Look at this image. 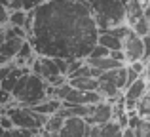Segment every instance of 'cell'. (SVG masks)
<instances>
[{
	"mask_svg": "<svg viewBox=\"0 0 150 137\" xmlns=\"http://www.w3.org/2000/svg\"><path fill=\"white\" fill-rule=\"evenodd\" d=\"M0 126H2L4 130H8V131H11V130L15 128L13 122H11V118H10L8 114H2V116H0Z\"/></svg>",
	"mask_w": 150,
	"mask_h": 137,
	"instance_id": "26",
	"label": "cell"
},
{
	"mask_svg": "<svg viewBox=\"0 0 150 137\" xmlns=\"http://www.w3.org/2000/svg\"><path fill=\"white\" fill-rule=\"evenodd\" d=\"M69 84L76 89H82V92H97V88H99V78H93V76L72 78V80H69Z\"/></svg>",
	"mask_w": 150,
	"mask_h": 137,
	"instance_id": "16",
	"label": "cell"
},
{
	"mask_svg": "<svg viewBox=\"0 0 150 137\" xmlns=\"http://www.w3.org/2000/svg\"><path fill=\"white\" fill-rule=\"evenodd\" d=\"M10 11H17V10H23V2L21 0H10V6H8Z\"/></svg>",
	"mask_w": 150,
	"mask_h": 137,
	"instance_id": "27",
	"label": "cell"
},
{
	"mask_svg": "<svg viewBox=\"0 0 150 137\" xmlns=\"http://www.w3.org/2000/svg\"><path fill=\"white\" fill-rule=\"evenodd\" d=\"M10 23V10L0 4V27H6Z\"/></svg>",
	"mask_w": 150,
	"mask_h": 137,
	"instance_id": "24",
	"label": "cell"
},
{
	"mask_svg": "<svg viewBox=\"0 0 150 137\" xmlns=\"http://www.w3.org/2000/svg\"><path fill=\"white\" fill-rule=\"evenodd\" d=\"M30 72L38 74V76L44 78V80H50V78H53V76H59L61 70H59V67H57V63H55L53 57L38 55L36 59H34V63L30 65ZM63 76H65V74H63Z\"/></svg>",
	"mask_w": 150,
	"mask_h": 137,
	"instance_id": "8",
	"label": "cell"
},
{
	"mask_svg": "<svg viewBox=\"0 0 150 137\" xmlns=\"http://www.w3.org/2000/svg\"><path fill=\"white\" fill-rule=\"evenodd\" d=\"M93 19L101 31L125 25V2L122 0H88Z\"/></svg>",
	"mask_w": 150,
	"mask_h": 137,
	"instance_id": "3",
	"label": "cell"
},
{
	"mask_svg": "<svg viewBox=\"0 0 150 137\" xmlns=\"http://www.w3.org/2000/svg\"><path fill=\"white\" fill-rule=\"evenodd\" d=\"M6 114L11 118L15 128H27V130H34V131L44 130L46 122H48V116L33 111L30 107H23V105H17V103L8 105Z\"/></svg>",
	"mask_w": 150,
	"mask_h": 137,
	"instance_id": "4",
	"label": "cell"
},
{
	"mask_svg": "<svg viewBox=\"0 0 150 137\" xmlns=\"http://www.w3.org/2000/svg\"><path fill=\"white\" fill-rule=\"evenodd\" d=\"M63 124H65V118H63V116L51 114V116H48V122H46L44 130L50 131V133H59V130L63 128Z\"/></svg>",
	"mask_w": 150,
	"mask_h": 137,
	"instance_id": "18",
	"label": "cell"
},
{
	"mask_svg": "<svg viewBox=\"0 0 150 137\" xmlns=\"http://www.w3.org/2000/svg\"><path fill=\"white\" fill-rule=\"evenodd\" d=\"M13 101V95H11V92H6V89L0 88V105H4V107H8V105Z\"/></svg>",
	"mask_w": 150,
	"mask_h": 137,
	"instance_id": "25",
	"label": "cell"
},
{
	"mask_svg": "<svg viewBox=\"0 0 150 137\" xmlns=\"http://www.w3.org/2000/svg\"><path fill=\"white\" fill-rule=\"evenodd\" d=\"M124 55H125V65H131L135 61H144V42L139 34L131 33L124 38Z\"/></svg>",
	"mask_w": 150,
	"mask_h": 137,
	"instance_id": "6",
	"label": "cell"
},
{
	"mask_svg": "<svg viewBox=\"0 0 150 137\" xmlns=\"http://www.w3.org/2000/svg\"><path fill=\"white\" fill-rule=\"evenodd\" d=\"M27 40L36 55L86 59L97 46L99 27L88 0H48L33 10Z\"/></svg>",
	"mask_w": 150,
	"mask_h": 137,
	"instance_id": "1",
	"label": "cell"
},
{
	"mask_svg": "<svg viewBox=\"0 0 150 137\" xmlns=\"http://www.w3.org/2000/svg\"><path fill=\"white\" fill-rule=\"evenodd\" d=\"M11 95H13V101L17 105L34 107V105L48 99V82L29 70L17 80Z\"/></svg>",
	"mask_w": 150,
	"mask_h": 137,
	"instance_id": "2",
	"label": "cell"
},
{
	"mask_svg": "<svg viewBox=\"0 0 150 137\" xmlns=\"http://www.w3.org/2000/svg\"><path fill=\"white\" fill-rule=\"evenodd\" d=\"M122 2H125V4H127V2H129V0H122Z\"/></svg>",
	"mask_w": 150,
	"mask_h": 137,
	"instance_id": "32",
	"label": "cell"
},
{
	"mask_svg": "<svg viewBox=\"0 0 150 137\" xmlns=\"http://www.w3.org/2000/svg\"><path fill=\"white\" fill-rule=\"evenodd\" d=\"M86 63L89 65V67L101 70V72H106V70H114V69H120V67H125L124 63H120V61L112 59V57H99V59H86Z\"/></svg>",
	"mask_w": 150,
	"mask_h": 137,
	"instance_id": "14",
	"label": "cell"
},
{
	"mask_svg": "<svg viewBox=\"0 0 150 137\" xmlns=\"http://www.w3.org/2000/svg\"><path fill=\"white\" fill-rule=\"evenodd\" d=\"M97 44H101V46H105V48H108L110 52L124 50V40H122V38H118L116 34H112L110 31H101Z\"/></svg>",
	"mask_w": 150,
	"mask_h": 137,
	"instance_id": "15",
	"label": "cell"
},
{
	"mask_svg": "<svg viewBox=\"0 0 150 137\" xmlns=\"http://www.w3.org/2000/svg\"><path fill=\"white\" fill-rule=\"evenodd\" d=\"M61 107H63L61 99H57V97H48L46 101H42V103L34 105V107H30V109L40 112V114H44V116H51V114H57Z\"/></svg>",
	"mask_w": 150,
	"mask_h": 137,
	"instance_id": "13",
	"label": "cell"
},
{
	"mask_svg": "<svg viewBox=\"0 0 150 137\" xmlns=\"http://www.w3.org/2000/svg\"><path fill=\"white\" fill-rule=\"evenodd\" d=\"M4 33V27H0V34H2Z\"/></svg>",
	"mask_w": 150,
	"mask_h": 137,
	"instance_id": "31",
	"label": "cell"
},
{
	"mask_svg": "<svg viewBox=\"0 0 150 137\" xmlns=\"http://www.w3.org/2000/svg\"><path fill=\"white\" fill-rule=\"evenodd\" d=\"M144 76H146L148 84H150V63H146V70H144Z\"/></svg>",
	"mask_w": 150,
	"mask_h": 137,
	"instance_id": "29",
	"label": "cell"
},
{
	"mask_svg": "<svg viewBox=\"0 0 150 137\" xmlns=\"http://www.w3.org/2000/svg\"><path fill=\"white\" fill-rule=\"evenodd\" d=\"M25 40L27 38H10V40H6L0 46V67L15 61V57H17L21 46L25 44Z\"/></svg>",
	"mask_w": 150,
	"mask_h": 137,
	"instance_id": "11",
	"label": "cell"
},
{
	"mask_svg": "<svg viewBox=\"0 0 150 137\" xmlns=\"http://www.w3.org/2000/svg\"><path fill=\"white\" fill-rule=\"evenodd\" d=\"M6 131H8V130H4V128L0 126V137H4V133H6Z\"/></svg>",
	"mask_w": 150,
	"mask_h": 137,
	"instance_id": "30",
	"label": "cell"
},
{
	"mask_svg": "<svg viewBox=\"0 0 150 137\" xmlns=\"http://www.w3.org/2000/svg\"><path fill=\"white\" fill-rule=\"evenodd\" d=\"M101 101H105V99L101 97L99 92H82V89L70 88V92L67 93L63 103H67V105H97Z\"/></svg>",
	"mask_w": 150,
	"mask_h": 137,
	"instance_id": "9",
	"label": "cell"
},
{
	"mask_svg": "<svg viewBox=\"0 0 150 137\" xmlns=\"http://www.w3.org/2000/svg\"><path fill=\"white\" fill-rule=\"evenodd\" d=\"M89 124L80 116H70L65 118V124L59 130V137H86L88 135Z\"/></svg>",
	"mask_w": 150,
	"mask_h": 137,
	"instance_id": "10",
	"label": "cell"
},
{
	"mask_svg": "<svg viewBox=\"0 0 150 137\" xmlns=\"http://www.w3.org/2000/svg\"><path fill=\"white\" fill-rule=\"evenodd\" d=\"M137 114H139L143 120L150 122V89L143 95V99L137 103Z\"/></svg>",
	"mask_w": 150,
	"mask_h": 137,
	"instance_id": "17",
	"label": "cell"
},
{
	"mask_svg": "<svg viewBox=\"0 0 150 137\" xmlns=\"http://www.w3.org/2000/svg\"><path fill=\"white\" fill-rule=\"evenodd\" d=\"M114 120V103L110 101H101V103L93 105L91 114L86 118V122L89 126H103Z\"/></svg>",
	"mask_w": 150,
	"mask_h": 137,
	"instance_id": "7",
	"label": "cell"
},
{
	"mask_svg": "<svg viewBox=\"0 0 150 137\" xmlns=\"http://www.w3.org/2000/svg\"><path fill=\"white\" fill-rule=\"evenodd\" d=\"M131 29H133V33H135V34H139L141 38L148 36V34H150V19L146 17V13H144L143 17H141L139 21H137L135 25L131 27Z\"/></svg>",
	"mask_w": 150,
	"mask_h": 137,
	"instance_id": "19",
	"label": "cell"
},
{
	"mask_svg": "<svg viewBox=\"0 0 150 137\" xmlns=\"http://www.w3.org/2000/svg\"><path fill=\"white\" fill-rule=\"evenodd\" d=\"M4 36H6V40H10V38H27V33L23 27L8 25V27H4Z\"/></svg>",
	"mask_w": 150,
	"mask_h": 137,
	"instance_id": "21",
	"label": "cell"
},
{
	"mask_svg": "<svg viewBox=\"0 0 150 137\" xmlns=\"http://www.w3.org/2000/svg\"><path fill=\"white\" fill-rule=\"evenodd\" d=\"M122 131L124 130L112 120V122L103 124V126H89L86 137H122Z\"/></svg>",
	"mask_w": 150,
	"mask_h": 137,
	"instance_id": "12",
	"label": "cell"
},
{
	"mask_svg": "<svg viewBox=\"0 0 150 137\" xmlns=\"http://www.w3.org/2000/svg\"><path fill=\"white\" fill-rule=\"evenodd\" d=\"M21 2H23V10L25 11H33L36 8H40L42 4H46L48 0H21Z\"/></svg>",
	"mask_w": 150,
	"mask_h": 137,
	"instance_id": "23",
	"label": "cell"
},
{
	"mask_svg": "<svg viewBox=\"0 0 150 137\" xmlns=\"http://www.w3.org/2000/svg\"><path fill=\"white\" fill-rule=\"evenodd\" d=\"M108 55H110V50L105 48V46H101V44H97L95 48L89 52V55L86 57V59H99V57H108Z\"/></svg>",
	"mask_w": 150,
	"mask_h": 137,
	"instance_id": "22",
	"label": "cell"
},
{
	"mask_svg": "<svg viewBox=\"0 0 150 137\" xmlns=\"http://www.w3.org/2000/svg\"><path fill=\"white\" fill-rule=\"evenodd\" d=\"M148 80L146 76H141L137 82H133L131 86L124 89V105L127 112H135L137 111V103L143 99V95L148 92Z\"/></svg>",
	"mask_w": 150,
	"mask_h": 137,
	"instance_id": "5",
	"label": "cell"
},
{
	"mask_svg": "<svg viewBox=\"0 0 150 137\" xmlns=\"http://www.w3.org/2000/svg\"><path fill=\"white\" fill-rule=\"evenodd\" d=\"M27 13H29V11H25V10L10 11V23H8V25H13V27H25V23H27Z\"/></svg>",
	"mask_w": 150,
	"mask_h": 137,
	"instance_id": "20",
	"label": "cell"
},
{
	"mask_svg": "<svg viewBox=\"0 0 150 137\" xmlns=\"http://www.w3.org/2000/svg\"><path fill=\"white\" fill-rule=\"evenodd\" d=\"M122 137H137V135H135V131H133L131 128H125V130L122 131Z\"/></svg>",
	"mask_w": 150,
	"mask_h": 137,
	"instance_id": "28",
	"label": "cell"
}]
</instances>
